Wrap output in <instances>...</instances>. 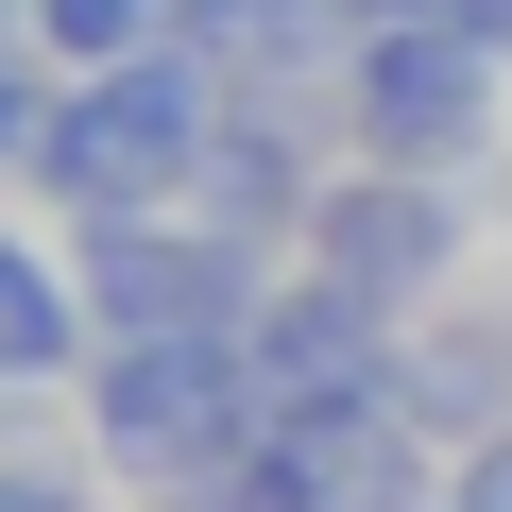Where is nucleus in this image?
<instances>
[{
  "mask_svg": "<svg viewBox=\"0 0 512 512\" xmlns=\"http://www.w3.org/2000/svg\"><path fill=\"white\" fill-rule=\"evenodd\" d=\"M222 120H239V86H222V52H137V69H52V52H18V86H0V154H18V188H35V222H154V205H188L205 188V154H222Z\"/></svg>",
  "mask_w": 512,
  "mask_h": 512,
  "instance_id": "1",
  "label": "nucleus"
},
{
  "mask_svg": "<svg viewBox=\"0 0 512 512\" xmlns=\"http://www.w3.org/2000/svg\"><path fill=\"white\" fill-rule=\"evenodd\" d=\"M495 137H512V69H495L461 18H376V35L342 52V154L478 188V171H495Z\"/></svg>",
  "mask_w": 512,
  "mask_h": 512,
  "instance_id": "2",
  "label": "nucleus"
},
{
  "mask_svg": "<svg viewBox=\"0 0 512 512\" xmlns=\"http://www.w3.org/2000/svg\"><path fill=\"white\" fill-rule=\"evenodd\" d=\"M69 410H86L103 478L188 495V478H222V461L256 444V359H239V342H103Z\"/></svg>",
  "mask_w": 512,
  "mask_h": 512,
  "instance_id": "3",
  "label": "nucleus"
},
{
  "mask_svg": "<svg viewBox=\"0 0 512 512\" xmlns=\"http://www.w3.org/2000/svg\"><path fill=\"white\" fill-rule=\"evenodd\" d=\"M69 256H86L103 342H239L256 308H274V256L222 239V222H188V205H154V222H86Z\"/></svg>",
  "mask_w": 512,
  "mask_h": 512,
  "instance_id": "4",
  "label": "nucleus"
},
{
  "mask_svg": "<svg viewBox=\"0 0 512 512\" xmlns=\"http://www.w3.org/2000/svg\"><path fill=\"white\" fill-rule=\"evenodd\" d=\"M308 274H342L359 308H393V325H427L461 274H478V188H444V171H376V154H342V188H325V222H308Z\"/></svg>",
  "mask_w": 512,
  "mask_h": 512,
  "instance_id": "5",
  "label": "nucleus"
},
{
  "mask_svg": "<svg viewBox=\"0 0 512 512\" xmlns=\"http://www.w3.org/2000/svg\"><path fill=\"white\" fill-rule=\"evenodd\" d=\"M239 359H256V427H359V410H393V376H410V325L393 308H359L342 274H274V308L239 325Z\"/></svg>",
  "mask_w": 512,
  "mask_h": 512,
  "instance_id": "6",
  "label": "nucleus"
},
{
  "mask_svg": "<svg viewBox=\"0 0 512 512\" xmlns=\"http://www.w3.org/2000/svg\"><path fill=\"white\" fill-rule=\"evenodd\" d=\"M393 410H410L444 461L512 427V274H461V291L410 325V376H393Z\"/></svg>",
  "mask_w": 512,
  "mask_h": 512,
  "instance_id": "7",
  "label": "nucleus"
},
{
  "mask_svg": "<svg viewBox=\"0 0 512 512\" xmlns=\"http://www.w3.org/2000/svg\"><path fill=\"white\" fill-rule=\"evenodd\" d=\"M103 308H86V256L69 239H0V393H86Z\"/></svg>",
  "mask_w": 512,
  "mask_h": 512,
  "instance_id": "8",
  "label": "nucleus"
},
{
  "mask_svg": "<svg viewBox=\"0 0 512 512\" xmlns=\"http://www.w3.org/2000/svg\"><path fill=\"white\" fill-rule=\"evenodd\" d=\"M188 18H171V0H18V52H52L69 86L86 69H137V52H171Z\"/></svg>",
  "mask_w": 512,
  "mask_h": 512,
  "instance_id": "9",
  "label": "nucleus"
},
{
  "mask_svg": "<svg viewBox=\"0 0 512 512\" xmlns=\"http://www.w3.org/2000/svg\"><path fill=\"white\" fill-rule=\"evenodd\" d=\"M0 512H103V478H86L52 427H18V444H0Z\"/></svg>",
  "mask_w": 512,
  "mask_h": 512,
  "instance_id": "10",
  "label": "nucleus"
},
{
  "mask_svg": "<svg viewBox=\"0 0 512 512\" xmlns=\"http://www.w3.org/2000/svg\"><path fill=\"white\" fill-rule=\"evenodd\" d=\"M444 512H512V427H495V444H461V461H444Z\"/></svg>",
  "mask_w": 512,
  "mask_h": 512,
  "instance_id": "11",
  "label": "nucleus"
},
{
  "mask_svg": "<svg viewBox=\"0 0 512 512\" xmlns=\"http://www.w3.org/2000/svg\"><path fill=\"white\" fill-rule=\"evenodd\" d=\"M427 18H461V35H478V52L512 69V0H427Z\"/></svg>",
  "mask_w": 512,
  "mask_h": 512,
  "instance_id": "12",
  "label": "nucleus"
},
{
  "mask_svg": "<svg viewBox=\"0 0 512 512\" xmlns=\"http://www.w3.org/2000/svg\"><path fill=\"white\" fill-rule=\"evenodd\" d=\"M171 18H188V35H239V18H256V0H171Z\"/></svg>",
  "mask_w": 512,
  "mask_h": 512,
  "instance_id": "13",
  "label": "nucleus"
},
{
  "mask_svg": "<svg viewBox=\"0 0 512 512\" xmlns=\"http://www.w3.org/2000/svg\"><path fill=\"white\" fill-rule=\"evenodd\" d=\"M342 18H359V35H376V18H427V0H342Z\"/></svg>",
  "mask_w": 512,
  "mask_h": 512,
  "instance_id": "14",
  "label": "nucleus"
}]
</instances>
